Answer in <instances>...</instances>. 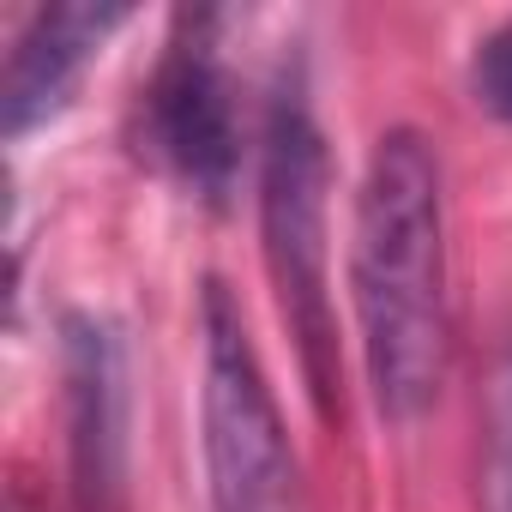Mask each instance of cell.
<instances>
[{"instance_id": "obj_2", "label": "cell", "mask_w": 512, "mask_h": 512, "mask_svg": "<svg viewBox=\"0 0 512 512\" xmlns=\"http://www.w3.org/2000/svg\"><path fill=\"white\" fill-rule=\"evenodd\" d=\"M326 133L314 121L302 73L272 91L266 139H260V235H266V272L284 308V326L302 356V380L314 410L338 416V314H332V241H326Z\"/></svg>"}, {"instance_id": "obj_5", "label": "cell", "mask_w": 512, "mask_h": 512, "mask_svg": "<svg viewBox=\"0 0 512 512\" xmlns=\"http://www.w3.org/2000/svg\"><path fill=\"white\" fill-rule=\"evenodd\" d=\"M67 368V452L85 512H115L127 488V356L121 332L97 314L61 326Z\"/></svg>"}, {"instance_id": "obj_7", "label": "cell", "mask_w": 512, "mask_h": 512, "mask_svg": "<svg viewBox=\"0 0 512 512\" xmlns=\"http://www.w3.org/2000/svg\"><path fill=\"white\" fill-rule=\"evenodd\" d=\"M482 512H512V356L494 374L488 452H482Z\"/></svg>"}, {"instance_id": "obj_1", "label": "cell", "mask_w": 512, "mask_h": 512, "mask_svg": "<svg viewBox=\"0 0 512 512\" xmlns=\"http://www.w3.org/2000/svg\"><path fill=\"white\" fill-rule=\"evenodd\" d=\"M350 296L368 392L386 422H416L446 386V187L416 127H386L368 151L350 229Z\"/></svg>"}, {"instance_id": "obj_4", "label": "cell", "mask_w": 512, "mask_h": 512, "mask_svg": "<svg viewBox=\"0 0 512 512\" xmlns=\"http://www.w3.org/2000/svg\"><path fill=\"white\" fill-rule=\"evenodd\" d=\"M217 25V13H187L139 97V151L205 205H223L241 175V115L217 61Z\"/></svg>"}, {"instance_id": "obj_8", "label": "cell", "mask_w": 512, "mask_h": 512, "mask_svg": "<svg viewBox=\"0 0 512 512\" xmlns=\"http://www.w3.org/2000/svg\"><path fill=\"white\" fill-rule=\"evenodd\" d=\"M470 91H476V103H482L494 121L512 127V19L494 25V31L476 43V55H470Z\"/></svg>"}, {"instance_id": "obj_6", "label": "cell", "mask_w": 512, "mask_h": 512, "mask_svg": "<svg viewBox=\"0 0 512 512\" xmlns=\"http://www.w3.org/2000/svg\"><path fill=\"white\" fill-rule=\"evenodd\" d=\"M127 19H133L127 7H91V0L31 13V25L19 31V43L7 55V79H0V133L25 139V133L49 127L73 103L85 67L103 55V43Z\"/></svg>"}, {"instance_id": "obj_3", "label": "cell", "mask_w": 512, "mask_h": 512, "mask_svg": "<svg viewBox=\"0 0 512 512\" xmlns=\"http://www.w3.org/2000/svg\"><path fill=\"white\" fill-rule=\"evenodd\" d=\"M199 446L211 512H302L296 452L260 368V350L247 338L235 296L211 278L199 296Z\"/></svg>"}]
</instances>
